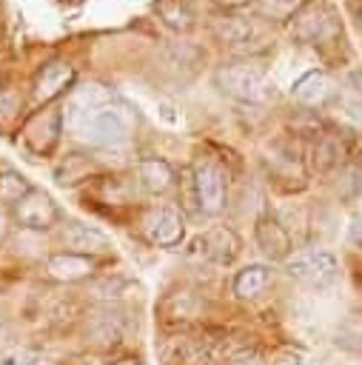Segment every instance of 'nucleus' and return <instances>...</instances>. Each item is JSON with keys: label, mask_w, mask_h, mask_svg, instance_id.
Instances as JSON below:
<instances>
[{"label": "nucleus", "mask_w": 362, "mask_h": 365, "mask_svg": "<svg viewBox=\"0 0 362 365\" xmlns=\"http://www.w3.org/2000/svg\"><path fill=\"white\" fill-rule=\"evenodd\" d=\"M63 125L80 143L97 145V148H108V145H120V143L128 140L131 117H128V108L123 103H117V100L105 103V106H91V108L66 103Z\"/></svg>", "instance_id": "obj_1"}, {"label": "nucleus", "mask_w": 362, "mask_h": 365, "mask_svg": "<svg viewBox=\"0 0 362 365\" xmlns=\"http://www.w3.org/2000/svg\"><path fill=\"white\" fill-rule=\"evenodd\" d=\"M214 86L225 97L245 103V106H268L279 97L276 83L262 68H254L242 60H228V63L217 66L214 68Z\"/></svg>", "instance_id": "obj_2"}, {"label": "nucleus", "mask_w": 362, "mask_h": 365, "mask_svg": "<svg viewBox=\"0 0 362 365\" xmlns=\"http://www.w3.org/2000/svg\"><path fill=\"white\" fill-rule=\"evenodd\" d=\"M191 194L197 211L205 217H217L228 205V171L214 157H197L191 165Z\"/></svg>", "instance_id": "obj_3"}, {"label": "nucleus", "mask_w": 362, "mask_h": 365, "mask_svg": "<svg viewBox=\"0 0 362 365\" xmlns=\"http://www.w3.org/2000/svg\"><path fill=\"white\" fill-rule=\"evenodd\" d=\"M285 271H288V277H294L311 288H328L339 277V262L325 248H302L285 259Z\"/></svg>", "instance_id": "obj_4"}, {"label": "nucleus", "mask_w": 362, "mask_h": 365, "mask_svg": "<svg viewBox=\"0 0 362 365\" xmlns=\"http://www.w3.org/2000/svg\"><path fill=\"white\" fill-rule=\"evenodd\" d=\"M291 34L302 46H322V43H328L339 34V26H336L333 11L322 0H311V3H305L294 11Z\"/></svg>", "instance_id": "obj_5"}, {"label": "nucleus", "mask_w": 362, "mask_h": 365, "mask_svg": "<svg viewBox=\"0 0 362 365\" xmlns=\"http://www.w3.org/2000/svg\"><path fill=\"white\" fill-rule=\"evenodd\" d=\"M63 134V108L57 106H46L34 114H29L20 125V140L26 145L29 154L34 157H48Z\"/></svg>", "instance_id": "obj_6"}, {"label": "nucleus", "mask_w": 362, "mask_h": 365, "mask_svg": "<svg viewBox=\"0 0 362 365\" xmlns=\"http://www.w3.org/2000/svg\"><path fill=\"white\" fill-rule=\"evenodd\" d=\"M140 231L154 248H177L185 240V217L177 205H151L143 211Z\"/></svg>", "instance_id": "obj_7"}, {"label": "nucleus", "mask_w": 362, "mask_h": 365, "mask_svg": "<svg viewBox=\"0 0 362 365\" xmlns=\"http://www.w3.org/2000/svg\"><path fill=\"white\" fill-rule=\"evenodd\" d=\"M211 34L231 51H259L262 48V26L242 14H217L211 17Z\"/></svg>", "instance_id": "obj_8"}, {"label": "nucleus", "mask_w": 362, "mask_h": 365, "mask_svg": "<svg viewBox=\"0 0 362 365\" xmlns=\"http://www.w3.org/2000/svg\"><path fill=\"white\" fill-rule=\"evenodd\" d=\"M11 217L17 220L20 228L34 231V234H46L60 222V208L48 191L31 188L17 205H11Z\"/></svg>", "instance_id": "obj_9"}, {"label": "nucleus", "mask_w": 362, "mask_h": 365, "mask_svg": "<svg viewBox=\"0 0 362 365\" xmlns=\"http://www.w3.org/2000/svg\"><path fill=\"white\" fill-rule=\"evenodd\" d=\"M74 80H77V71H74L71 63H66V60H48L46 66H40V71L31 80V103L46 108L48 103H54L57 97H63L66 91H71Z\"/></svg>", "instance_id": "obj_10"}, {"label": "nucleus", "mask_w": 362, "mask_h": 365, "mask_svg": "<svg viewBox=\"0 0 362 365\" xmlns=\"http://www.w3.org/2000/svg\"><path fill=\"white\" fill-rule=\"evenodd\" d=\"M191 254H197L202 262H217V265H231L239 254V237L225 228V225H217L205 234H200L194 242H191Z\"/></svg>", "instance_id": "obj_11"}, {"label": "nucleus", "mask_w": 362, "mask_h": 365, "mask_svg": "<svg viewBox=\"0 0 362 365\" xmlns=\"http://www.w3.org/2000/svg\"><path fill=\"white\" fill-rule=\"evenodd\" d=\"M100 268V259L91 254H77V251H54L46 257V271L57 282H83L91 279Z\"/></svg>", "instance_id": "obj_12"}, {"label": "nucleus", "mask_w": 362, "mask_h": 365, "mask_svg": "<svg viewBox=\"0 0 362 365\" xmlns=\"http://www.w3.org/2000/svg\"><path fill=\"white\" fill-rule=\"evenodd\" d=\"M254 240H257V248L268 257V259H288L291 257V231L282 225L279 217L274 214H259L257 222H254Z\"/></svg>", "instance_id": "obj_13"}, {"label": "nucleus", "mask_w": 362, "mask_h": 365, "mask_svg": "<svg viewBox=\"0 0 362 365\" xmlns=\"http://www.w3.org/2000/svg\"><path fill=\"white\" fill-rule=\"evenodd\" d=\"M265 163H268V177L274 182H279L282 188H296V185L302 188L305 185V165L294 148L276 145V148H271Z\"/></svg>", "instance_id": "obj_14"}, {"label": "nucleus", "mask_w": 362, "mask_h": 365, "mask_svg": "<svg viewBox=\"0 0 362 365\" xmlns=\"http://www.w3.org/2000/svg\"><path fill=\"white\" fill-rule=\"evenodd\" d=\"M86 336L97 348H114L125 336V319H123V314L117 308H100L97 314H91V319L86 325Z\"/></svg>", "instance_id": "obj_15"}, {"label": "nucleus", "mask_w": 362, "mask_h": 365, "mask_svg": "<svg viewBox=\"0 0 362 365\" xmlns=\"http://www.w3.org/2000/svg\"><path fill=\"white\" fill-rule=\"evenodd\" d=\"M291 91H294V100H296V103H302V106H308V108H322L325 103L333 100L336 86H333V80H331L325 71H308V74H302V77L294 83Z\"/></svg>", "instance_id": "obj_16"}, {"label": "nucleus", "mask_w": 362, "mask_h": 365, "mask_svg": "<svg viewBox=\"0 0 362 365\" xmlns=\"http://www.w3.org/2000/svg\"><path fill=\"white\" fill-rule=\"evenodd\" d=\"M60 240H63L71 251H77V254H91V257L111 248V242H108V237H105L103 231H97L94 225H86V222H77V220H68V222L63 225Z\"/></svg>", "instance_id": "obj_17"}, {"label": "nucleus", "mask_w": 362, "mask_h": 365, "mask_svg": "<svg viewBox=\"0 0 362 365\" xmlns=\"http://www.w3.org/2000/svg\"><path fill=\"white\" fill-rule=\"evenodd\" d=\"M137 180L148 194H165L174 188L177 174L162 157H143L137 163Z\"/></svg>", "instance_id": "obj_18"}, {"label": "nucleus", "mask_w": 362, "mask_h": 365, "mask_svg": "<svg viewBox=\"0 0 362 365\" xmlns=\"http://www.w3.org/2000/svg\"><path fill=\"white\" fill-rule=\"evenodd\" d=\"M308 157H311V165L316 171H333L348 157V145L342 143L339 134H316Z\"/></svg>", "instance_id": "obj_19"}, {"label": "nucleus", "mask_w": 362, "mask_h": 365, "mask_svg": "<svg viewBox=\"0 0 362 365\" xmlns=\"http://www.w3.org/2000/svg\"><path fill=\"white\" fill-rule=\"evenodd\" d=\"M271 282V268L268 265H259V262H251L245 268H239L234 274V282H231V291L237 299H257Z\"/></svg>", "instance_id": "obj_20"}, {"label": "nucleus", "mask_w": 362, "mask_h": 365, "mask_svg": "<svg viewBox=\"0 0 362 365\" xmlns=\"http://www.w3.org/2000/svg\"><path fill=\"white\" fill-rule=\"evenodd\" d=\"M154 11L177 34L191 31L194 23H197V11H194V6L188 0H154Z\"/></svg>", "instance_id": "obj_21"}, {"label": "nucleus", "mask_w": 362, "mask_h": 365, "mask_svg": "<svg viewBox=\"0 0 362 365\" xmlns=\"http://www.w3.org/2000/svg\"><path fill=\"white\" fill-rule=\"evenodd\" d=\"M200 311V302L191 291H171L165 299H162V314L165 319H174V322H185V319H194Z\"/></svg>", "instance_id": "obj_22"}, {"label": "nucleus", "mask_w": 362, "mask_h": 365, "mask_svg": "<svg viewBox=\"0 0 362 365\" xmlns=\"http://www.w3.org/2000/svg\"><path fill=\"white\" fill-rule=\"evenodd\" d=\"M34 185L29 182L26 174L14 171V168H3L0 171V202L3 205H17Z\"/></svg>", "instance_id": "obj_23"}, {"label": "nucleus", "mask_w": 362, "mask_h": 365, "mask_svg": "<svg viewBox=\"0 0 362 365\" xmlns=\"http://www.w3.org/2000/svg\"><path fill=\"white\" fill-rule=\"evenodd\" d=\"M117 100V94H114V88H108V86H103V83H86V86H80V88H71V106H86V108H91V106H105V103H114Z\"/></svg>", "instance_id": "obj_24"}, {"label": "nucleus", "mask_w": 362, "mask_h": 365, "mask_svg": "<svg viewBox=\"0 0 362 365\" xmlns=\"http://www.w3.org/2000/svg\"><path fill=\"white\" fill-rule=\"evenodd\" d=\"M23 97L11 86H0V131H9L20 123Z\"/></svg>", "instance_id": "obj_25"}, {"label": "nucleus", "mask_w": 362, "mask_h": 365, "mask_svg": "<svg viewBox=\"0 0 362 365\" xmlns=\"http://www.w3.org/2000/svg\"><path fill=\"white\" fill-rule=\"evenodd\" d=\"M339 194L345 200H353V197H362V163H351L342 168L339 174Z\"/></svg>", "instance_id": "obj_26"}, {"label": "nucleus", "mask_w": 362, "mask_h": 365, "mask_svg": "<svg viewBox=\"0 0 362 365\" xmlns=\"http://www.w3.org/2000/svg\"><path fill=\"white\" fill-rule=\"evenodd\" d=\"M228 365H268V362L262 359V354H259V351H254V348H242V351L231 354Z\"/></svg>", "instance_id": "obj_27"}, {"label": "nucleus", "mask_w": 362, "mask_h": 365, "mask_svg": "<svg viewBox=\"0 0 362 365\" xmlns=\"http://www.w3.org/2000/svg\"><path fill=\"white\" fill-rule=\"evenodd\" d=\"M0 365H40V359H37V354H31V351H14V354L3 356Z\"/></svg>", "instance_id": "obj_28"}, {"label": "nucleus", "mask_w": 362, "mask_h": 365, "mask_svg": "<svg viewBox=\"0 0 362 365\" xmlns=\"http://www.w3.org/2000/svg\"><path fill=\"white\" fill-rule=\"evenodd\" d=\"M348 240L353 245H362V211H356L351 217V222H348Z\"/></svg>", "instance_id": "obj_29"}, {"label": "nucleus", "mask_w": 362, "mask_h": 365, "mask_svg": "<svg viewBox=\"0 0 362 365\" xmlns=\"http://www.w3.org/2000/svg\"><path fill=\"white\" fill-rule=\"evenodd\" d=\"M9 228H11V214H9L6 205L0 202V245H3L6 237H9Z\"/></svg>", "instance_id": "obj_30"}, {"label": "nucleus", "mask_w": 362, "mask_h": 365, "mask_svg": "<svg viewBox=\"0 0 362 365\" xmlns=\"http://www.w3.org/2000/svg\"><path fill=\"white\" fill-rule=\"evenodd\" d=\"M108 365H143V359H140V356H134V354H123V356L111 359Z\"/></svg>", "instance_id": "obj_31"}, {"label": "nucleus", "mask_w": 362, "mask_h": 365, "mask_svg": "<svg viewBox=\"0 0 362 365\" xmlns=\"http://www.w3.org/2000/svg\"><path fill=\"white\" fill-rule=\"evenodd\" d=\"M271 365H302V362H299V356H294V354H282V356H276Z\"/></svg>", "instance_id": "obj_32"}, {"label": "nucleus", "mask_w": 362, "mask_h": 365, "mask_svg": "<svg viewBox=\"0 0 362 365\" xmlns=\"http://www.w3.org/2000/svg\"><path fill=\"white\" fill-rule=\"evenodd\" d=\"M217 3H222V6H228V9H237V6H245V3H251V0H217Z\"/></svg>", "instance_id": "obj_33"}, {"label": "nucleus", "mask_w": 362, "mask_h": 365, "mask_svg": "<svg viewBox=\"0 0 362 365\" xmlns=\"http://www.w3.org/2000/svg\"><path fill=\"white\" fill-rule=\"evenodd\" d=\"M353 14H356V23L362 26V3H356V6H353Z\"/></svg>", "instance_id": "obj_34"}, {"label": "nucleus", "mask_w": 362, "mask_h": 365, "mask_svg": "<svg viewBox=\"0 0 362 365\" xmlns=\"http://www.w3.org/2000/svg\"><path fill=\"white\" fill-rule=\"evenodd\" d=\"M60 6H77V3H83V0H57Z\"/></svg>", "instance_id": "obj_35"}]
</instances>
